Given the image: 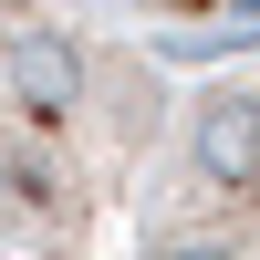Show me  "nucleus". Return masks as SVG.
Returning a JSON list of instances; mask_svg holds the SVG:
<instances>
[{"instance_id": "1", "label": "nucleus", "mask_w": 260, "mask_h": 260, "mask_svg": "<svg viewBox=\"0 0 260 260\" xmlns=\"http://www.w3.org/2000/svg\"><path fill=\"white\" fill-rule=\"evenodd\" d=\"M167 83L83 0H0V240L104 260L167 167Z\"/></svg>"}, {"instance_id": "3", "label": "nucleus", "mask_w": 260, "mask_h": 260, "mask_svg": "<svg viewBox=\"0 0 260 260\" xmlns=\"http://www.w3.org/2000/svg\"><path fill=\"white\" fill-rule=\"evenodd\" d=\"M115 11L156 21V31H187V42H229V31H260V0H115Z\"/></svg>"}, {"instance_id": "2", "label": "nucleus", "mask_w": 260, "mask_h": 260, "mask_svg": "<svg viewBox=\"0 0 260 260\" xmlns=\"http://www.w3.org/2000/svg\"><path fill=\"white\" fill-rule=\"evenodd\" d=\"M136 260H260V62L219 73L167 136Z\"/></svg>"}]
</instances>
